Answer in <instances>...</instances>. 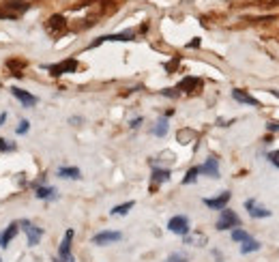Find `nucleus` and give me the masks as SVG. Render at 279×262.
I'll list each match as a JSON object with an SVG mask.
<instances>
[{
  "mask_svg": "<svg viewBox=\"0 0 279 262\" xmlns=\"http://www.w3.org/2000/svg\"><path fill=\"white\" fill-rule=\"evenodd\" d=\"M48 28H50V32L62 30V28H65V17H62V15H52L50 22H48Z\"/></svg>",
  "mask_w": 279,
  "mask_h": 262,
  "instance_id": "15",
  "label": "nucleus"
},
{
  "mask_svg": "<svg viewBox=\"0 0 279 262\" xmlns=\"http://www.w3.org/2000/svg\"><path fill=\"white\" fill-rule=\"evenodd\" d=\"M20 228H24L26 237H28V245H30V247L37 245V243L41 241V237H43V230H41V228H37V226H34L32 221H28V219L20 221Z\"/></svg>",
  "mask_w": 279,
  "mask_h": 262,
  "instance_id": "3",
  "label": "nucleus"
},
{
  "mask_svg": "<svg viewBox=\"0 0 279 262\" xmlns=\"http://www.w3.org/2000/svg\"><path fill=\"white\" fill-rule=\"evenodd\" d=\"M249 239H251V237H249L245 230H241V228H234V230H232V241H234V243H245V241H249Z\"/></svg>",
  "mask_w": 279,
  "mask_h": 262,
  "instance_id": "22",
  "label": "nucleus"
},
{
  "mask_svg": "<svg viewBox=\"0 0 279 262\" xmlns=\"http://www.w3.org/2000/svg\"><path fill=\"white\" fill-rule=\"evenodd\" d=\"M230 202V192H223L221 196H217V198H206L204 200V204L209 206V209H213V211H221V209H226V204Z\"/></svg>",
  "mask_w": 279,
  "mask_h": 262,
  "instance_id": "9",
  "label": "nucleus"
},
{
  "mask_svg": "<svg viewBox=\"0 0 279 262\" xmlns=\"http://www.w3.org/2000/svg\"><path fill=\"white\" fill-rule=\"evenodd\" d=\"M168 230L174 232V234H181V237H187L189 234V219L185 215H176V217H172L168 221Z\"/></svg>",
  "mask_w": 279,
  "mask_h": 262,
  "instance_id": "4",
  "label": "nucleus"
},
{
  "mask_svg": "<svg viewBox=\"0 0 279 262\" xmlns=\"http://www.w3.org/2000/svg\"><path fill=\"white\" fill-rule=\"evenodd\" d=\"M133 39V32H121V34H105V37H99L97 41L91 43V48H97V45H101L105 41H131Z\"/></svg>",
  "mask_w": 279,
  "mask_h": 262,
  "instance_id": "12",
  "label": "nucleus"
},
{
  "mask_svg": "<svg viewBox=\"0 0 279 262\" xmlns=\"http://www.w3.org/2000/svg\"><path fill=\"white\" fill-rule=\"evenodd\" d=\"M268 161H271L275 168H279V151H271V153H268Z\"/></svg>",
  "mask_w": 279,
  "mask_h": 262,
  "instance_id": "26",
  "label": "nucleus"
},
{
  "mask_svg": "<svg viewBox=\"0 0 279 262\" xmlns=\"http://www.w3.org/2000/svg\"><path fill=\"white\" fill-rule=\"evenodd\" d=\"M17 232H20V223H17V221L9 223V228L5 232H0V247H7L9 243L17 237Z\"/></svg>",
  "mask_w": 279,
  "mask_h": 262,
  "instance_id": "11",
  "label": "nucleus"
},
{
  "mask_svg": "<svg viewBox=\"0 0 279 262\" xmlns=\"http://www.w3.org/2000/svg\"><path fill=\"white\" fill-rule=\"evenodd\" d=\"M71 241H73V230H67L65 239H62V243H60L58 258H54V262H75V258L71 256Z\"/></svg>",
  "mask_w": 279,
  "mask_h": 262,
  "instance_id": "2",
  "label": "nucleus"
},
{
  "mask_svg": "<svg viewBox=\"0 0 279 262\" xmlns=\"http://www.w3.org/2000/svg\"><path fill=\"white\" fill-rule=\"evenodd\" d=\"M200 174H206L211 178H219V161H217V157L206 159V164L200 166Z\"/></svg>",
  "mask_w": 279,
  "mask_h": 262,
  "instance_id": "10",
  "label": "nucleus"
},
{
  "mask_svg": "<svg viewBox=\"0 0 279 262\" xmlns=\"http://www.w3.org/2000/svg\"><path fill=\"white\" fill-rule=\"evenodd\" d=\"M7 121V112H3V114H0V125H3Z\"/></svg>",
  "mask_w": 279,
  "mask_h": 262,
  "instance_id": "32",
  "label": "nucleus"
},
{
  "mask_svg": "<svg viewBox=\"0 0 279 262\" xmlns=\"http://www.w3.org/2000/svg\"><path fill=\"white\" fill-rule=\"evenodd\" d=\"M260 249V243L256 239H249L241 245V254H251V251H258Z\"/></svg>",
  "mask_w": 279,
  "mask_h": 262,
  "instance_id": "19",
  "label": "nucleus"
},
{
  "mask_svg": "<svg viewBox=\"0 0 279 262\" xmlns=\"http://www.w3.org/2000/svg\"><path fill=\"white\" fill-rule=\"evenodd\" d=\"M268 93H273L275 97H279V90H275V88H271V90H268Z\"/></svg>",
  "mask_w": 279,
  "mask_h": 262,
  "instance_id": "33",
  "label": "nucleus"
},
{
  "mask_svg": "<svg viewBox=\"0 0 279 262\" xmlns=\"http://www.w3.org/2000/svg\"><path fill=\"white\" fill-rule=\"evenodd\" d=\"M185 243H187V245H197V247H200L202 243H206V237H204V234H191V237L187 234Z\"/></svg>",
  "mask_w": 279,
  "mask_h": 262,
  "instance_id": "23",
  "label": "nucleus"
},
{
  "mask_svg": "<svg viewBox=\"0 0 279 262\" xmlns=\"http://www.w3.org/2000/svg\"><path fill=\"white\" fill-rule=\"evenodd\" d=\"M140 123H142V119H136V121H131V127H133V129H138V127H140Z\"/></svg>",
  "mask_w": 279,
  "mask_h": 262,
  "instance_id": "30",
  "label": "nucleus"
},
{
  "mask_svg": "<svg viewBox=\"0 0 279 262\" xmlns=\"http://www.w3.org/2000/svg\"><path fill=\"white\" fill-rule=\"evenodd\" d=\"M266 129H268V131H279V123L268 121V123H266Z\"/></svg>",
  "mask_w": 279,
  "mask_h": 262,
  "instance_id": "29",
  "label": "nucleus"
},
{
  "mask_svg": "<svg viewBox=\"0 0 279 262\" xmlns=\"http://www.w3.org/2000/svg\"><path fill=\"white\" fill-rule=\"evenodd\" d=\"M123 239V234L121 232H116V230H105V232H99L93 237V243L95 245H110V243H116V241H121Z\"/></svg>",
  "mask_w": 279,
  "mask_h": 262,
  "instance_id": "6",
  "label": "nucleus"
},
{
  "mask_svg": "<svg viewBox=\"0 0 279 262\" xmlns=\"http://www.w3.org/2000/svg\"><path fill=\"white\" fill-rule=\"evenodd\" d=\"M241 226V217L230 209H221L219 221H217V230H234Z\"/></svg>",
  "mask_w": 279,
  "mask_h": 262,
  "instance_id": "1",
  "label": "nucleus"
},
{
  "mask_svg": "<svg viewBox=\"0 0 279 262\" xmlns=\"http://www.w3.org/2000/svg\"><path fill=\"white\" fill-rule=\"evenodd\" d=\"M152 133H155L157 138H164V135L168 133V119H159L155 123V127H152Z\"/></svg>",
  "mask_w": 279,
  "mask_h": 262,
  "instance_id": "18",
  "label": "nucleus"
},
{
  "mask_svg": "<svg viewBox=\"0 0 279 262\" xmlns=\"http://www.w3.org/2000/svg\"><path fill=\"white\" fill-rule=\"evenodd\" d=\"M200 86V80L197 78H185L181 84H178V90H185V93H193V90Z\"/></svg>",
  "mask_w": 279,
  "mask_h": 262,
  "instance_id": "14",
  "label": "nucleus"
},
{
  "mask_svg": "<svg viewBox=\"0 0 279 262\" xmlns=\"http://www.w3.org/2000/svg\"><path fill=\"white\" fill-rule=\"evenodd\" d=\"M197 45H200V39H193L191 43H189V48H197Z\"/></svg>",
  "mask_w": 279,
  "mask_h": 262,
  "instance_id": "31",
  "label": "nucleus"
},
{
  "mask_svg": "<svg viewBox=\"0 0 279 262\" xmlns=\"http://www.w3.org/2000/svg\"><path fill=\"white\" fill-rule=\"evenodd\" d=\"M131 209H133V202H125V204L114 206V209L110 211V215H114V217H116V215H127Z\"/></svg>",
  "mask_w": 279,
  "mask_h": 262,
  "instance_id": "21",
  "label": "nucleus"
},
{
  "mask_svg": "<svg viewBox=\"0 0 279 262\" xmlns=\"http://www.w3.org/2000/svg\"><path fill=\"white\" fill-rule=\"evenodd\" d=\"M166 180H170V170H159V168L152 170V183L159 185V183H166Z\"/></svg>",
  "mask_w": 279,
  "mask_h": 262,
  "instance_id": "16",
  "label": "nucleus"
},
{
  "mask_svg": "<svg viewBox=\"0 0 279 262\" xmlns=\"http://www.w3.org/2000/svg\"><path fill=\"white\" fill-rule=\"evenodd\" d=\"M28 131H30V123H28V121H22L20 127H17V133L22 135V133H28Z\"/></svg>",
  "mask_w": 279,
  "mask_h": 262,
  "instance_id": "27",
  "label": "nucleus"
},
{
  "mask_svg": "<svg viewBox=\"0 0 279 262\" xmlns=\"http://www.w3.org/2000/svg\"><path fill=\"white\" fill-rule=\"evenodd\" d=\"M168 262H187V258L181 256V254H172V256L168 258Z\"/></svg>",
  "mask_w": 279,
  "mask_h": 262,
  "instance_id": "28",
  "label": "nucleus"
},
{
  "mask_svg": "<svg viewBox=\"0 0 279 262\" xmlns=\"http://www.w3.org/2000/svg\"><path fill=\"white\" fill-rule=\"evenodd\" d=\"M11 93H13V97H15L24 107H32V105H37V97L30 95V93H26V90H22V88L13 86V88H11Z\"/></svg>",
  "mask_w": 279,
  "mask_h": 262,
  "instance_id": "8",
  "label": "nucleus"
},
{
  "mask_svg": "<svg viewBox=\"0 0 279 262\" xmlns=\"http://www.w3.org/2000/svg\"><path fill=\"white\" fill-rule=\"evenodd\" d=\"M232 99H236L238 103H247V105L260 107V101H258V99H254L251 95H247L245 90H241V88H234V90H232Z\"/></svg>",
  "mask_w": 279,
  "mask_h": 262,
  "instance_id": "13",
  "label": "nucleus"
},
{
  "mask_svg": "<svg viewBox=\"0 0 279 262\" xmlns=\"http://www.w3.org/2000/svg\"><path fill=\"white\" fill-rule=\"evenodd\" d=\"M197 174H200V168H191L189 172L185 174V178H183V185H191L193 180L197 178Z\"/></svg>",
  "mask_w": 279,
  "mask_h": 262,
  "instance_id": "24",
  "label": "nucleus"
},
{
  "mask_svg": "<svg viewBox=\"0 0 279 262\" xmlns=\"http://www.w3.org/2000/svg\"><path fill=\"white\" fill-rule=\"evenodd\" d=\"M58 176L60 178H79V170L77 168H58Z\"/></svg>",
  "mask_w": 279,
  "mask_h": 262,
  "instance_id": "20",
  "label": "nucleus"
},
{
  "mask_svg": "<svg viewBox=\"0 0 279 262\" xmlns=\"http://www.w3.org/2000/svg\"><path fill=\"white\" fill-rule=\"evenodd\" d=\"M37 198H39V200H54V198H56V189H54V187H39L37 189Z\"/></svg>",
  "mask_w": 279,
  "mask_h": 262,
  "instance_id": "17",
  "label": "nucleus"
},
{
  "mask_svg": "<svg viewBox=\"0 0 279 262\" xmlns=\"http://www.w3.org/2000/svg\"><path fill=\"white\" fill-rule=\"evenodd\" d=\"M245 209L249 211V215H251L254 219H266V217H271V211H268L266 206L260 204L258 200H251V198H249V200H245Z\"/></svg>",
  "mask_w": 279,
  "mask_h": 262,
  "instance_id": "5",
  "label": "nucleus"
},
{
  "mask_svg": "<svg viewBox=\"0 0 279 262\" xmlns=\"http://www.w3.org/2000/svg\"><path fill=\"white\" fill-rule=\"evenodd\" d=\"M52 71V76H65V73H75V69H77V62L73 58H69L65 62H60V65H52L48 67Z\"/></svg>",
  "mask_w": 279,
  "mask_h": 262,
  "instance_id": "7",
  "label": "nucleus"
},
{
  "mask_svg": "<svg viewBox=\"0 0 279 262\" xmlns=\"http://www.w3.org/2000/svg\"><path fill=\"white\" fill-rule=\"evenodd\" d=\"M7 151H15V144L0 138V153H7Z\"/></svg>",
  "mask_w": 279,
  "mask_h": 262,
  "instance_id": "25",
  "label": "nucleus"
}]
</instances>
